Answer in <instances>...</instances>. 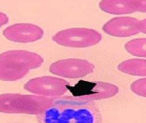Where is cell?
Instances as JSON below:
<instances>
[{"mask_svg": "<svg viewBox=\"0 0 146 123\" xmlns=\"http://www.w3.org/2000/svg\"><path fill=\"white\" fill-rule=\"evenodd\" d=\"M94 65L89 61L78 58L59 60L50 66V71L56 75L67 78L84 77L94 71Z\"/></svg>", "mask_w": 146, "mask_h": 123, "instance_id": "cell-5", "label": "cell"}, {"mask_svg": "<svg viewBox=\"0 0 146 123\" xmlns=\"http://www.w3.org/2000/svg\"><path fill=\"white\" fill-rule=\"evenodd\" d=\"M119 88L111 83L103 82H94L80 84L73 88L74 96L94 101L108 99L116 95Z\"/></svg>", "mask_w": 146, "mask_h": 123, "instance_id": "cell-6", "label": "cell"}, {"mask_svg": "<svg viewBox=\"0 0 146 123\" xmlns=\"http://www.w3.org/2000/svg\"><path fill=\"white\" fill-rule=\"evenodd\" d=\"M99 6L102 11L111 14H128L136 11L135 0H102Z\"/></svg>", "mask_w": 146, "mask_h": 123, "instance_id": "cell-10", "label": "cell"}, {"mask_svg": "<svg viewBox=\"0 0 146 123\" xmlns=\"http://www.w3.org/2000/svg\"><path fill=\"white\" fill-rule=\"evenodd\" d=\"M29 70L6 62H0V80L15 81L23 78Z\"/></svg>", "mask_w": 146, "mask_h": 123, "instance_id": "cell-11", "label": "cell"}, {"mask_svg": "<svg viewBox=\"0 0 146 123\" xmlns=\"http://www.w3.org/2000/svg\"><path fill=\"white\" fill-rule=\"evenodd\" d=\"M125 49L133 56L146 58V38L130 40L125 44Z\"/></svg>", "mask_w": 146, "mask_h": 123, "instance_id": "cell-13", "label": "cell"}, {"mask_svg": "<svg viewBox=\"0 0 146 123\" xmlns=\"http://www.w3.org/2000/svg\"><path fill=\"white\" fill-rule=\"evenodd\" d=\"M0 62H6L28 70L40 66L43 59L39 54L26 50H16L0 54Z\"/></svg>", "mask_w": 146, "mask_h": 123, "instance_id": "cell-9", "label": "cell"}, {"mask_svg": "<svg viewBox=\"0 0 146 123\" xmlns=\"http://www.w3.org/2000/svg\"><path fill=\"white\" fill-rule=\"evenodd\" d=\"M8 21L9 18L7 15L2 12H0V27L6 24Z\"/></svg>", "mask_w": 146, "mask_h": 123, "instance_id": "cell-16", "label": "cell"}, {"mask_svg": "<svg viewBox=\"0 0 146 123\" xmlns=\"http://www.w3.org/2000/svg\"><path fill=\"white\" fill-rule=\"evenodd\" d=\"M39 123H102L100 112L94 101L74 96L52 97L37 115Z\"/></svg>", "mask_w": 146, "mask_h": 123, "instance_id": "cell-1", "label": "cell"}, {"mask_svg": "<svg viewBox=\"0 0 146 123\" xmlns=\"http://www.w3.org/2000/svg\"><path fill=\"white\" fill-rule=\"evenodd\" d=\"M140 32L146 34V19L140 21Z\"/></svg>", "mask_w": 146, "mask_h": 123, "instance_id": "cell-17", "label": "cell"}, {"mask_svg": "<svg viewBox=\"0 0 146 123\" xmlns=\"http://www.w3.org/2000/svg\"><path fill=\"white\" fill-rule=\"evenodd\" d=\"M52 97L19 94L0 95V112L38 115L50 103Z\"/></svg>", "mask_w": 146, "mask_h": 123, "instance_id": "cell-2", "label": "cell"}, {"mask_svg": "<svg viewBox=\"0 0 146 123\" xmlns=\"http://www.w3.org/2000/svg\"><path fill=\"white\" fill-rule=\"evenodd\" d=\"M117 68L120 71L129 75L146 76V60H128L120 63Z\"/></svg>", "mask_w": 146, "mask_h": 123, "instance_id": "cell-12", "label": "cell"}, {"mask_svg": "<svg viewBox=\"0 0 146 123\" xmlns=\"http://www.w3.org/2000/svg\"><path fill=\"white\" fill-rule=\"evenodd\" d=\"M101 34L96 30L85 28H72L56 33L52 39L57 44L71 48H86L99 43Z\"/></svg>", "mask_w": 146, "mask_h": 123, "instance_id": "cell-3", "label": "cell"}, {"mask_svg": "<svg viewBox=\"0 0 146 123\" xmlns=\"http://www.w3.org/2000/svg\"><path fill=\"white\" fill-rule=\"evenodd\" d=\"M136 11L146 12V0H135Z\"/></svg>", "mask_w": 146, "mask_h": 123, "instance_id": "cell-15", "label": "cell"}, {"mask_svg": "<svg viewBox=\"0 0 146 123\" xmlns=\"http://www.w3.org/2000/svg\"><path fill=\"white\" fill-rule=\"evenodd\" d=\"M43 31L39 26L30 23H18L4 29L3 34L8 40L17 43H31L40 39Z\"/></svg>", "mask_w": 146, "mask_h": 123, "instance_id": "cell-7", "label": "cell"}, {"mask_svg": "<svg viewBox=\"0 0 146 123\" xmlns=\"http://www.w3.org/2000/svg\"><path fill=\"white\" fill-rule=\"evenodd\" d=\"M70 87L66 80L50 76L30 79L24 85V88L31 93L52 97L62 96L68 91Z\"/></svg>", "mask_w": 146, "mask_h": 123, "instance_id": "cell-4", "label": "cell"}, {"mask_svg": "<svg viewBox=\"0 0 146 123\" xmlns=\"http://www.w3.org/2000/svg\"><path fill=\"white\" fill-rule=\"evenodd\" d=\"M140 21L132 17L114 18L105 23L102 29L105 33L113 36L129 37L140 32Z\"/></svg>", "mask_w": 146, "mask_h": 123, "instance_id": "cell-8", "label": "cell"}, {"mask_svg": "<svg viewBox=\"0 0 146 123\" xmlns=\"http://www.w3.org/2000/svg\"><path fill=\"white\" fill-rule=\"evenodd\" d=\"M131 91L137 95L146 97V78L133 82L131 86Z\"/></svg>", "mask_w": 146, "mask_h": 123, "instance_id": "cell-14", "label": "cell"}]
</instances>
